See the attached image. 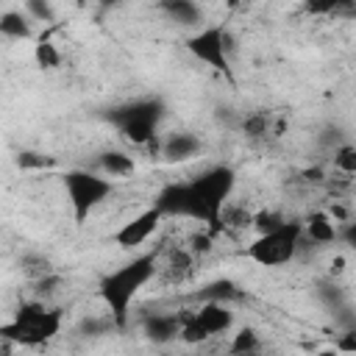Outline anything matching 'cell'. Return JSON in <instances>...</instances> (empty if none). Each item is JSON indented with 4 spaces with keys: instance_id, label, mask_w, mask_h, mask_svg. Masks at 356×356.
<instances>
[{
    "instance_id": "35",
    "label": "cell",
    "mask_w": 356,
    "mask_h": 356,
    "mask_svg": "<svg viewBox=\"0 0 356 356\" xmlns=\"http://www.w3.org/2000/svg\"><path fill=\"white\" fill-rule=\"evenodd\" d=\"M214 117H217V122H222V125H231V128L239 125V114H236L234 108H228V106H220Z\"/></svg>"
},
{
    "instance_id": "34",
    "label": "cell",
    "mask_w": 356,
    "mask_h": 356,
    "mask_svg": "<svg viewBox=\"0 0 356 356\" xmlns=\"http://www.w3.org/2000/svg\"><path fill=\"white\" fill-rule=\"evenodd\" d=\"M320 142H323V145H328V147H339V145L345 142V136H342V131H339V128H334V125H328V128L323 131V136H320Z\"/></svg>"
},
{
    "instance_id": "20",
    "label": "cell",
    "mask_w": 356,
    "mask_h": 356,
    "mask_svg": "<svg viewBox=\"0 0 356 356\" xmlns=\"http://www.w3.org/2000/svg\"><path fill=\"white\" fill-rule=\"evenodd\" d=\"M250 222H253V211L245 209V206L225 203L222 211H220V225H222V231H248Z\"/></svg>"
},
{
    "instance_id": "4",
    "label": "cell",
    "mask_w": 356,
    "mask_h": 356,
    "mask_svg": "<svg viewBox=\"0 0 356 356\" xmlns=\"http://www.w3.org/2000/svg\"><path fill=\"white\" fill-rule=\"evenodd\" d=\"M189 184H192L197 200H200L203 209H206V217H209L206 231H209L211 236H220V234H222L220 211H222V206L228 203V197H231V192H234V186H236V170H234L231 164H214V167H209L206 172H200L197 178H192Z\"/></svg>"
},
{
    "instance_id": "29",
    "label": "cell",
    "mask_w": 356,
    "mask_h": 356,
    "mask_svg": "<svg viewBox=\"0 0 356 356\" xmlns=\"http://www.w3.org/2000/svg\"><path fill=\"white\" fill-rule=\"evenodd\" d=\"M178 339L186 342V345H200V342L209 339V334L200 328V323L195 320L192 312H184V325H181V337H178Z\"/></svg>"
},
{
    "instance_id": "36",
    "label": "cell",
    "mask_w": 356,
    "mask_h": 356,
    "mask_svg": "<svg viewBox=\"0 0 356 356\" xmlns=\"http://www.w3.org/2000/svg\"><path fill=\"white\" fill-rule=\"evenodd\" d=\"M345 273V256H334V261H331V278L334 275H342Z\"/></svg>"
},
{
    "instance_id": "11",
    "label": "cell",
    "mask_w": 356,
    "mask_h": 356,
    "mask_svg": "<svg viewBox=\"0 0 356 356\" xmlns=\"http://www.w3.org/2000/svg\"><path fill=\"white\" fill-rule=\"evenodd\" d=\"M200 150H203V142H200L195 134H189V131H175V134H170V136L161 139L159 156H161L164 161H170V164H178V161H189V159L200 156Z\"/></svg>"
},
{
    "instance_id": "6",
    "label": "cell",
    "mask_w": 356,
    "mask_h": 356,
    "mask_svg": "<svg viewBox=\"0 0 356 356\" xmlns=\"http://www.w3.org/2000/svg\"><path fill=\"white\" fill-rule=\"evenodd\" d=\"M67 200L72 206V217L78 225L89 220V214L114 192V184L106 175H97L92 170H67L61 175Z\"/></svg>"
},
{
    "instance_id": "17",
    "label": "cell",
    "mask_w": 356,
    "mask_h": 356,
    "mask_svg": "<svg viewBox=\"0 0 356 356\" xmlns=\"http://www.w3.org/2000/svg\"><path fill=\"white\" fill-rule=\"evenodd\" d=\"M337 222L325 214V211H312L306 220H303V234L309 236V242H314V245H331V242H337Z\"/></svg>"
},
{
    "instance_id": "25",
    "label": "cell",
    "mask_w": 356,
    "mask_h": 356,
    "mask_svg": "<svg viewBox=\"0 0 356 356\" xmlns=\"http://www.w3.org/2000/svg\"><path fill=\"white\" fill-rule=\"evenodd\" d=\"M259 348H261L259 331L250 328V325H245V328H239V331L234 334L228 350H231V356H242V353H253V350H259Z\"/></svg>"
},
{
    "instance_id": "14",
    "label": "cell",
    "mask_w": 356,
    "mask_h": 356,
    "mask_svg": "<svg viewBox=\"0 0 356 356\" xmlns=\"http://www.w3.org/2000/svg\"><path fill=\"white\" fill-rule=\"evenodd\" d=\"M236 128H239L248 139L259 142V139H267L270 134L278 136L281 122L275 125V120H273L270 111H264V108H253V111H248V114H239V125H236Z\"/></svg>"
},
{
    "instance_id": "38",
    "label": "cell",
    "mask_w": 356,
    "mask_h": 356,
    "mask_svg": "<svg viewBox=\"0 0 356 356\" xmlns=\"http://www.w3.org/2000/svg\"><path fill=\"white\" fill-rule=\"evenodd\" d=\"M314 356H342V353H339V350H337V348L331 345V348H323V350H317Z\"/></svg>"
},
{
    "instance_id": "40",
    "label": "cell",
    "mask_w": 356,
    "mask_h": 356,
    "mask_svg": "<svg viewBox=\"0 0 356 356\" xmlns=\"http://www.w3.org/2000/svg\"><path fill=\"white\" fill-rule=\"evenodd\" d=\"M6 353H8V345H6V348H0V356H6Z\"/></svg>"
},
{
    "instance_id": "39",
    "label": "cell",
    "mask_w": 356,
    "mask_h": 356,
    "mask_svg": "<svg viewBox=\"0 0 356 356\" xmlns=\"http://www.w3.org/2000/svg\"><path fill=\"white\" fill-rule=\"evenodd\" d=\"M242 356H261V353H259V350H253V353H242Z\"/></svg>"
},
{
    "instance_id": "2",
    "label": "cell",
    "mask_w": 356,
    "mask_h": 356,
    "mask_svg": "<svg viewBox=\"0 0 356 356\" xmlns=\"http://www.w3.org/2000/svg\"><path fill=\"white\" fill-rule=\"evenodd\" d=\"M61 323H64V312L58 306L25 300L14 309V317L8 323H0V339L8 345L39 348L56 339V334L61 331Z\"/></svg>"
},
{
    "instance_id": "3",
    "label": "cell",
    "mask_w": 356,
    "mask_h": 356,
    "mask_svg": "<svg viewBox=\"0 0 356 356\" xmlns=\"http://www.w3.org/2000/svg\"><path fill=\"white\" fill-rule=\"evenodd\" d=\"M164 97H136L108 108L103 117L136 147H147L156 139V128L164 117Z\"/></svg>"
},
{
    "instance_id": "16",
    "label": "cell",
    "mask_w": 356,
    "mask_h": 356,
    "mask_svg": "<svg viewBox=\"0 0 356 356\" xmlns=\"http://www.w3.org/2000/svg\"><path fill=\"white\" fill-rule=\"evenodd\" d=\"M200 303H236L245 298V289H239V284H234L231 278H217V281H209L197 295H195Z\"/></svg>"
},
{
    "instance_id": "10",
    "label": "cell",
    "mask_w": 356,
    "mask_h": 356,
    "mask_svg": "<svg viewBox=\"0 0 356 356\" xmlns=\"http://www.w3.org/2000/svg\"><path fill=\"white\" fill-rule=\"evenodd\" d=\"M184 312H156L142 317V334L153 345H170L181 337Z\"/></svg>"
},
{
    "instance_id": "13",
    "label": "cell",
    "mask_w": 356,
    "mask_h": 356,
    "mask_svg": "<svg viewBox=\"0 0 356 356\" xmlns=\"http://www.w3.org/2000/svg\"><path fill=\"white\" fill-rule=\"evenodd\" d=\"M159 11H164L170 17V22L181 25V28H197L200 31V25L206 19L203 8L195 6L192 0H161L159 3Z\"/></svg>"
},
{
    "instance_id": "1",
    "label": "cell",
    "mask_w": 356,
    "mask_h": 356,
    "mask_svg": "<svg viewBox=\"0 0 356 356\" xmlns=\"http://www.w3.org/2000/svg\"><path fill=\"white\" fill-rule=\"evenodd\" d=\"M164 248L156 245L139 256H134L131 261H125L122 267L106 273L97 284V295L108 309V317L114 320V325L122 331L128 325V312H131V300L139 295V289L156 275L159 261H161Z\"/></svg>"
},
{
    "instance_id": "9",
    "label": "cell",
    "mask_w": 356,
    "mask_h": 356,
    "mask_svg": "<svg viewBox=\"0 0 356 356\" xmlns=\"http://www.w3.org/2000/svg\"><path fill=\"white\" fill-rule=\"evenodd\" d=\"M161 220H164V217H161V211H159L156 206H150V209H145L142 214H136L134 220L122 222V225L111 234V242H114V245H120V248H125V250L139 248L142 242H147V239L159 231Z\"/></svg>"
},
{
    "instance_id": "28",
    "label": "cell",
    "mask_w": 356,
    "mask_h": 356,
    "mask_svg": "<svg viewBox=\"0 0 356 356\" xmlns=\"http://www.w3.org/2000/svg\"><path fill=\"white\" fill-rule=\"evenodd\" d=\"M317 295H320V300H323L331 312L345 309V289L337 286L334 281H320V284H317Z\"/></svg>"
},
{
    "instance_id": "7",
    "label": "cell",
    "mask_w": 356,
    "mask_h": 356,
    "mask_svg": "<svg viewBox=\"0 0 356 356\" xmlns=\"http://www.w3.org/2000/svg\"><path fill=\"white\" fill-rule=\"evenodd\" d=\"M184 44H186V50H189L197 61L209 64L214 72H220L225 81L234 83L231 53H234L236 42H234V36H231V31H228L225 25H206V28L195 31L192 36H186Z\"/></svg>"
},
{
    "instance_id": "26",
    "label": "cell",
    "mask_w": 356,
    "mask_h": 356,
    "mask_svg": "<svg viewBox=\"0 0 356 356\" xmlns=\"http://www.w3.org/2000/svg\"><path fill=\"white\" fill-rule=\"evenodd\" d=\"M284 222H286V217H284L281 211H275V209H259V211H253V222H250V228L261 236V234H270V231L281 228Z\"/></svg>"
},
{
    "instance_id": "33",
    "label": "cell",
    "mask_w": 356,
    "mask_h": 356,
    "mask_svg": "<svg viewBox=\"0 0 356 356\" xmlns=\"http://www.w3.org/2000/svg\"><path fill=\"white\" fill-rule=\"evenodd\" d=\"M334 348L345 356V353H356V328H345L342 337L334 339Z\"/></svg>"
},
{
    "instance_id": "19",
    "label": "cell",
    "mask_w": 356,
    "mask_h": 356,
    "mask_svg": "<svg viewBox=\"0 0 356 356\" xmlns=\"http://www.w3.org/2000/svg\"><path fill=\"white\" fill-rule=\"evenodd\" d=\"M0 33L6 39H31V19L22 11H3L0 14Z\"/></svg>"
},
{
    "instance_id": "22",
    "label": "cell",
    "mask_w": 356,
    "mask_h": 356,
    "mask_svg": "<svg viewBox=\"0 0 356 356\" xmlns=\"http://www.w3.org/2000/svg\"><path fill=\"white\" fill-rule=\"evenodd\" d=\"M33 61H36L39 70H56V67L61 64V53H58V47L50 42V33L39 36V42H36V47H33Z\"/></svg>"
},
{
    "instance_id": "18",
    "label": "cell",
    "mask_w": 356,
    "mask_h": 356,
    "mask_svg": "<svg viewBox=\"0 0 356 356\" xmlns=\"http://www.w3.org/2000/svg\"><path fill=\"white\" fill-rule=\"evenodd\" d=\"M97 167L103 170V175H111V178H122V175H131L136 170L134 159L122 150H103L97 153Z\"/></svg>"
},
{
    "instance_id": "23",
    "label": "cell",
    "mask_w": 356,
    "mask_h": 356,
    "mask_svg": "<svg viewBox=\"0 0 356 356\" xmlns=\"http://www.w3.org/2000/svg\"><path fill=\"white\" fill-rule=\"evenodd\" d=\"M14 164H17L22 172H39V170L56 167V159L47 156V153H39V150H19V153L14 156Z\"/></svg>"
},
{
    "instance_id": "15",
    "label": "cell",
    "mask_w": 356,
    "mask_h": 356,
    "mask_svg": "<svg viewBox=\"0 0 356 356\" xmlns=\"http://www.w3.org/2000/svg\"><path fill=\"white\" fill-rule=\"evenodd\" d=\"M192 267H195V256L186 248H170L167 261L159 270H161L167 284H184L186 278H192Z\"/></svg>"
},
{
    "instance_id": "30",
    "label": "cell",
    "mask_w": 356,
    "mask_h": 356,
    "mask_svg": "<svg viewBox=\"0 0 356 356\" xmlns=\"http://www.w3.org/2000/svg\"><path fill=\"white\" fill-rule=\"evenodd\" d=\"M334 167L345 175L356 172V147L350 142H342L339 147H334Z\"/></svg>"
},
{
    "instance_id": "32",
    "label": "cell",
    "mask_w": 356,
    "mask_h": 356,
    "mask_svg": "<svg viewBox=\"0 0 356 356\" xmlns=\"http://www.w3.org/2000/svg\"><path fill=\"white\" fill-rule=\"evenodd\" d=\"M25 11L31 14V17H36V19H42V22H53V6L50 3H42V0H28L25 3Z\"/></svg>"
},
{
    "instance_id": "27",
    "label": "cell",
    "mask_w": 356,
    "mask_h": 356,
    "mask_svg": "<svg viewBox=\"0 0 356 356\" xmlns=\"http://www.w3.org/2000/svg\"><path fill=\"white\" fill-rule=\"evenodd\" d=\"M117 325H114V320L108 317V314H103V317H83L81 320V325H78V334L81 337H106V334H111Z\"/></svg>"
},
{
    "instance_id": "5",
    "label": "cell",
    "mask_w": 356,
    "mask_h": 356,
    "mask_svg": "<svg viewBox=\"0 0 356 356\" xmlns=\"http://www.w3.org/2000/svg\"><path fill=\"white\" fill-rule=\"evenodd\" d=\"M303 242V222L300 220H286L281 228L256 236L245 248V259L256 261L259 267H281L289 264Z\"/></svg>"
},
{
    "instance_id": "31",
    "label": "cell",
    "mask_w": 356,
    "mask_h": 356,
    "mask_svg": "<svg viewBox=\"0 0 356 356\" xmlns=\"http://www.w3.org/2000/svg\"><path fill=\"white\" fill-rule=\"evenodd\" d=\"M211 248H214V236L203 228V231H197V234L189 236V248H186V250H189L192 256H203V253H209Z\"/></svg>"
},
{
    "instance_id": "12",
    "label": "cell",
    "mask_w": 356,
    "mask_h": 356,
    "mask_svg": "<svg viewBox=\"0 0 356 356\" xmlns=\"http://www.w3.org/2000/svg\"><path fill=\"white\" fill-rule=\"evenodd\" d=\"M195 320L200 323V328L214 337V334H225L231 325H234V312L222 303H200V309L192 312Z\"/></svg>"
},
{
    "instance_id": "21",
    "label": "cell",
    "mask_w": 356,
    "mask_h": 356,
    "mask_svg": "<svg viewBox=\"0 0 356 356\" xmlns=\"http://www.w3.org/2000/svg\"><path fill=\"white\" fill-rule=\"evenodd\" d=\"M17 264H19V273H22V275H28L31 281H36V278H42V275H50V273H56L53 261H50L44 253H36V250H28V253H22Z\"/></svg>"
},
{
    "instance_id": "37",
    "label": "cell",
    "mask_w": 356,
    "mask_h": 356,
    "mask_svg": "<svg viewBox=\"0 0 356 356\" xmlns=\"http://www.w3.org/2000/svg\"><path fill=\"white\" fill-rule=\"evenodd\" d=\"M303 175H306L309 181H323V170H320V167H314V170H306Z\"/></svg>"
},
{
    "instance_id": "8",
    "label": "cell",
    "mask_w": 356,
    "mask_h": 356,
    "mask_svg": "<svg viewBox=\"0 0 356 356\" xmlns=\"http://www.w3.org/2000/svg\"><path fill=\"white\" fill-rule=\"evenodd\" d=\"M161 217H189V220H197L203 225H209V217H206V209L203 203L197 200L195 189L189 181H172V184H164L156 195V203H153Z\"/></svg>"
},
{
    "instance_id": "24",
    "label": "cell",
    "mask_w": 356,
    "mask_h": 356,
    "mask_svg": "<svg viewBox=\"0 0 356 356\" xmlns=\"http://www.w3.org/2000/svg\"><path fill=\"white\" fill-rule=\"evenodd\" d=\"M31 289H33V298H31V300L47 303L50 298H56V295L64 289V278H61L58 273H50V275H42V278L31 281Z\"/></svg>"
}]
</instances>
